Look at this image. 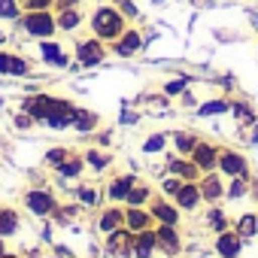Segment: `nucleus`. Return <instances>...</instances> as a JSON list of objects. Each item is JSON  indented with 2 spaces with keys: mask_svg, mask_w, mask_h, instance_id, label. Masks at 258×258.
Returning <instances> with one entry per match:
<instances>
[{
  "mask_svg": "<svg viewBox=\"0 0 258 258\" xmlns=\"http://www.w3.org/2000/svg\"><path fill=\"white\" fill-rule=\"evenodd\" d=\"M91 28H94V34H97L100 40H115V37H121L124 22H121V16H118L112 7H100V10L94 13V19H91Z\"/></svg>",
  "mask_w": 258,
  "mask_h": 258,
  "instance_id": "1",
  "label": "nucleus"
},
{
  "mask_svg": "<svg viewBox=\"0 0 258 258\" xmlns=\"http://www.w3.org/2000/svg\"><path fill=\"white\" fill-rule=\"evenodd\" d=\"M55 28H58V25H55V19H52L46 10H34L31 16H25V31H28L31 37H52Z\"/></svg>",
  "mask_w": 258,
  "mask_h": 258,
  "instance_id": "2",
  "label": "nucleus"
},
{
  "mask_svg": "<svg viewBox=\"0 0 258 258\" xmlns=\"http://www.w3.org/2000/svg\"><path fill=\"white\" fill-rule=\"evenodd\" d=\"M76 55H79V61L82 64H100L103 61V49H100V43L97 40H82L79 46H76Z\"/></svg>",
  "mask_w": 258,
  "mask_h": 258,
  "instance_id": "3",
  "label": "nucleus"
},
{
  "mask_svg": "<svg viewBox=\"0 0 258 258\" xmlns=\"http://www.w3.org/2000/svg\"><path fill=\"white\" fill-rule=\"evenodd\" d=\"M131 246H134V237H131V231L115 228V231L109 234V252H115V255H127V252H131Z\"/></svg>",
  "mask_w": 258,
  "mask_h": 258,
  "instance_id": "4",
  "label": "nucleus"
},
{
  "mask_svg": "<svg viewBox=\"0 0 258 258\" xmlns=\"http://www.w3.org/2000/svg\"><path fill=\"white\" fill-rule=\"evenodd\" d=\"M155 246H158L155 231H140V234L134 237V255H137V258H149Z\"/></svg>",
  "mask_w": 258,
  "mask_h": 258,
  "instance_id": "5",
  "label": "nucleus"
},
{
  "mask_svg": "<svg viewBox=\"0 0 258 258\" xmlns=\"http://www.w3.org/2000/svg\"><path fill=\"white\" fill-rule=\"evenodd\" d=\"M155 237H158V246L167 252V255H173V252H179V237H176V231H173V225H161L158 231H155Z\"/></svg>",
  "mask_w": 258,
  "mask_h": 258,
  "instance_id": "6",
  "label": "nucleus"
},
{
  "mask_svg": "<svg viewBox=\"0 0 258 258\" xmlns=\"http://www.w3.org/2000/svg\"><path fill=\"white\" fill-rule=\"evenodd\" d=\"M28 207H31V213H37V216H49V213L55 210V204H52V198H49L46 191H31V195H28Z\"/></svg>",
  "mask_w": 258,
  "mask_h": 258,
  "instance_id": "7",
  "label": "nucleus"
},
{
  "mask_svg": "<svg viewBox=\"0 0 258 258\" xmlns=\"http://www.w3.org/2000/svg\"><path fill=\"white\" fill-rule=\"evenodd\" d=\"M216 249H219V255L222 258H237L240 255V237L237 234H219V243H216Z\"/></svg>",
  "mask_w": 258,
  "mask_h": 258,
  "instance_id": "8",
  "label": "nucleus"
},
{
  "mask_svg": "<svg viewBox=\"0 0 258 258\" xmlns=\"http://www.w3.org/2000/svg\"><path fill=\"white\" fill-rule=\"evenodd\" d=\"M219 167H222L228 176H243V173H246V161H243L240 155H234V152H225V155L219 158Z\"/></svg>",
  "mask_w": 258,
  "mask_h": 258,
  "instance_id": "9",
  "label": "nucleus"
},
{
  "mask_svg": "<svg viewBox=\"0 0 258 258\" xmlns=\"http://www.w3.org/2000/svg\"><path fill=\"white\" fill-rule=\"evenodd\" d=\"M0 73H16V76H25L28 73V64L16 55H4L0 52Z\"/></svg>",
  "mask_w": 258,
  "mask_h": 258,
  "instance_id": "10",
  "label": "nucleus"
},
{
  "mask_svg": "<svg viewBox=\"0 0 258 258\" xmlns=\"http://www.w3.org/2000/svg\"><path fill=\"white\" fill-rule=\"evenodd\" d=\"M216 161H219V152H216L213 146H195V164H198V167L210 170Z\"/></svg>",
  "mask_w": 258,
  "mask_h": 258,
  "instance_id": "11",
  "label": "nucleus"
},
{
  "mask_svg": "<svg viewBox=\"0 0 258 258\" xmlns=\"http://www.w3.org/2000/svg\"><path fill=\"white\" fill-rule=\"evenodd\" d=\"M176 201H179V207L195 210V207H198V201H201V188H198V185H182V188L176 191Z\"/></svg>",
  "mask_w": 258,
  "mask_h": 258,
  "instance_id": "12",
  "label": "nucleus"
},
{
  "mask_svg": "<svg viewBox=\"0 0 258 258\" xmlns=\"http://www.w3.org/2000/svg\"><path fill=\"white\" fill-rule=\"evenodd\" d=\"M137 49H140V34H137V31H127V34L121 37V43L115 46L118 55H134Z\"/></svg>",
  "mask_w": 258,
  "mask_h": 258,
  "instance_id": "13",
  "label": "nucleus"
},
{
  "mask_svg": "<svg viewBox=\"0 0 258 258\" xmlns=\"http://www.w3.org/2000/svg\"><path fill=\"white\" fill-rule=\"evenodd\" d=\"M52 106H55V100H49V97H37V100L28 103V109H31L34 118H49L52 115Z\"/></svg>",
  "mask_w": 258,
  "mask_h": 258,
  "instance_id": "14",
  "label": "nucleus"
},
{
  "mask_svg": "<svg viewBox=\"0 0 258 258\" xmlns=\"http://www.w3.org/2000/svg\"><path fill=\"white\" fill-rule=\"evenodd\" d=\"M16 228H19V216L13 210H4L0 213V237H13Z\"/></svg>",
  "mask_w": 258,
  "mask_h": 258,
  "instance_id": "15",
  "label": "nucleus"
},
{
  "mask_svg": "<svg viewBox=\"0 0 258 258\" xmlns=\"http://www.w3.org/2000/svg\"><path fill=\"white\" fill-rule=\"evenodd\" d=\"M43 58H46L49 64H58V67H64V64H67V55H64L55 43H43Z\"/></svg>",
  "mask_w": 258,
  "mask_h": 258,
  "instance_id": "16",
  "label": "nucleus"
},
{
  "mask_svg": "<svg viewBox=\"0 0 258 258\" xmlns=\"http://www.w3.org/2000/svg\"><path fill=\"white\" fill-rule=\"evenodd\" d=\"M237 234H240V237H252V234H258V216L246 213V216L237 222Z\"/></svg>",
  "mask_w": 258,
  "mask_h": 258,
  "instance_id": "17",
  "label": "nucleus"
},
{
  "mask_svg": "<svg viewBox=\"0 0 258 258\" xmlns=\"http://www.w3.org/2000/svg\"><path fill=\"white\" fill-rule=\"evenodd\" d=\"M79 22H82V19H79V13H76V10H61V16H58V22H55V25H58L61 31H73Z\"/></svg>",
  "mask_w": 258,
  "mask_h": 258,
  "instance_id": "18",
  "label": "nucleus"
},
{
  "mask_svg": "<svg viewBox=\"0 0 258 258\" xmlns=\"http://www.w3.org/2000/svg\"><path fill=\"white\" fill-rule=\"evenodd\" d=\"M201 195H204L207 201H216V198L222 195V182H219L216 176H207V179L201 182Z\"/></svg>",
  "mask_w": 258,
  "mask_h": 258,
  "instance_id": "19",
  "label": "nucleus"
},
{
  "mask_svg": "<svg viewBox=\"0 0 258 258\" xmlns=\"http://www.w3.org/2000/svg\"><path fill=\"white\" fill-rule=\"evenodd\" d=\"M127 191H131V179H115L112 185H109V198L112 201H121V198H127Z\"/></svg>",
  "mask_w": 258,
  "mask_h": 258,
  "instance_id": "20",
  "label": "nucleus"
},
{
  "mask_svg": "<svg viewBox=\"0 0 258 258\" xmlns=\"http://www.w3.org/2000/svg\"><path fill=\"white\" fill-rule=\"evenodd\" d=\"M155 219H161L164 225H176V210L173 207H167V204H155Z\"/></svg>",
  "mask_w": 258,
  "mask_h": 258,
  "instance_id": "21",
  "label": "nucleus"
},
{
  "mask_svg": "<svg viewBox=\"0 0 258 258\" xmlns=\"http://www.w3.org/2000/svg\"><path fill=\"white\" fill-rule=\"evenodd\" d=\"M118 225H121V213H118V210H106L103 219H100V228H103V231H115Z\"/></svg>",
  "mask_w": 258,
  "mask_h": 258,
  "instance_id": "22",
  "label": "nucleus"
},
{
  "mask_svg": "<svg viewBox=\"0 0 258 258\" xmlns=\"http://www.w3.org/2000/svg\"><path fill=\"white\" fill-rule=\"evenodd\" d=\"M79 131H88V127H94L97 124V115H91V112H82V109H76V121H73Z\"/></svg>",
  "mask_w": 258,
  "mask_h": 258,
  "instance_id": "23",
  "label": "nucleus"
},
{
  "mask_svg": "<svg viewBox=\"0 0 258 258\" xmlns=\"http://www.w3.org/2000/svg\"><path fill=\"white\" fill-rule=\"evenodd\" d=\"M170 170H173L176 176H185V179H191V176H195V164H185V161H179V158H173V161H170Z\"/></svg>",
  "mask_w": 258,
  "mask_h": 258,
  "instance_id": "24",
  "label": "nucleus"
},
{
  "mask_svg": "<svg viewBox=\"0 0 258 258\" xmlns=\"http://www.w3.org/2000/svg\"><path fill=\"white\" fill-rule=\"evenodd\" d=\"M228 109H231V106H228L225 100H210V103H204V106H201V112H204V115H219V112H228Z\"/></svg>",
  "mask_w": 258,
  "mask_h": 258,
  "instance_id": "25",
  "label": "nucleus"
},
{
  "mask_svg": "<svg viewBox=\"0 0 258 258\" xmlns=\"http://www.w3.org/2000/svg\"><path fill=\"white\" fill-rule=\"evenodd\" d=\"M0 19H19V4L16 0H0Z\"/></svg>",
  "mask_w": 258,
  "mask_h": 258,
  "instance_id": "26",
  "label": "nucleus"
},
{
  "mask_svg": "<svg viewBox=\"0 0 258 258\" xmlns=\"http://www.w3.org/2000/svg\"><path fill=\"white\" fill-rule=\"evenodd\" d=\"M127 225L143 231V228L149 225V216H146V213H140V210H131V213H127Z\"/></svg>",
  "mask_w": 258,
  "mask_h": 258,
  "instance_id": "27",
  "label": "nucleus"
},
{
  "mask_svg": "<svg viewBox=\"0 0 258 258\" xmlns=\"http://www.w3.org/2000/svg\"><path fill=\"white\" fill-rule=\"evenodd\" d=\"M176 146H179V152H195L198 143H195L191 134H179V137H176Z\"/></svg>",
  "mask_w": 258,
  "mask_h": 258,
  "instance_id": "28",
  "label": "nucleus"
},
{
  "mask_svg": "<svg viewBox=\"0 0 258 258\" xmlns=\"http://www.w3.org/2000/svg\"><path fill=\"white\" fill-rule=\"evenodd\" d=\"M58 167H61V176H76V173L82 170V161H67V164L61 161Z\"/></svg>",
  "mask_w": 258,
  "mask_h": 258,
  "instance_id": "29",
  "label": "nucleus"
},
{
  "mask_svg": "<svg viewBox=\"0 0 258 258\" xmlns=\"http://www.w3.org/2000/svg\"><path fill=\"white\" fill-rule=\"evenodd\" d=\"M146 198H149L146 188H134V185H131V191H127V201H131V204H143Z\"/></svg>",
  "mask_w": 258,
  "mask_h": 258,
  "instance_id": "30",
  "label": "nucleus"
},
{
  "mask_svg": "<svg viewBox=\"0 0 258 258\" xmlns=\"http://www.w3.org/2000/svg\"><path fill=\"white\" fill-rule=\"evenodd\" d=\"M243 191H246V185H243V179H240V176H237V179H234V182H231V185H228V198H240V195H243Z\"/></svg>",
  "mask_w": 258,
  "mask_h": 258,
  "instance_id": "31",
  "label": "nucleus"
},
{
  "mask_svg": "<svg viewBox=\"0 0 258 258\" xmlns=\"http://www.w3.org/2000/svg\"><path fill=\"white\" fill-rule=\"evenodd\" d=\"M143 149H146V152H158V149H164V137H152V140H146Z\"/></svg>",
  "mask_w": 258,
  "mask_h": 258,
  "instance_id": "32",
  "label": "nucleus"
},
{
  "mask_svg": "<svg viewBox=\"0 0 258 258\" xmlns=\"http://www.w3.org/2000/svg\"><path fill=\"white\" fill-rule=\"evenodd\" d=\"M64 158H67V152H64V149H52V152L46 155V161H49V164H61Z\"/></svg>",
  "mask_w": 258,
  "mask_h": 258,
  "instance_id": "33",
  "label": "nucleus"
},
{
  "mask_svg": "<svg viewBox=\"0 0 258 258\" xmlns=\"http://www.w3.org/2000/svg\"><path fill=\"white\" fill-rule=\"evenodd\" d=\"M25 4H28V10L34 13V10H49V7H52V0H25Z\"/></svg>",
  "mask_w": 258,
  "mask_h": 258,
  "instance_id": "34",
  "label": "nucleus"
},
{
  "mask_svg": "<svg viewBox=\"0 0 258 258\" xmlns=\"http://www.w3.org/2000/svg\"><path fill=\"white\" fill-rule=\"evenodd\" d=\"M234 112H237V115H240L243 121H252V112H249V109H246L243 103H234Z\"/></svg>",
  "mask_w": 258,
  "mask_h": 258,
  "instance_id": "35",
  "label": "nucleus"
},
{
  "mask_svg": "<svg viewBox=\"0 0 258 258\" xmlns=\"http://www.w3.org/2000/svg\"><path fill=\"white\" fill-rule=\"evenodd\" d=\"M179 188H182V182H179V179H167V182H164V191H167V195H176Z\"/></svg>",
  "mask_w": 258,
  "mask_h": 258,
  "instance_id": "36",
  "label": "nucleus"
},
{
  "mask_svg": "<svg viewBox=\"0 0 258 258\" xmlns=\"http://www.w3.org/2000/svg\"><path fill=\"white\" fill-rule=\"evenodd\" d=\"M210 222H213L216 231H225V219H222V213H210Z\"/></svg>",
  "mask_w": 258,
  "mask_h": 258,
  "instance_id": "37",
  "label": "nucleus"
},
{
  "mask_svg": "<svg viewBox=\"0 0 258 258\" xmlns=\"http://www.w3.org/2000/svg\"><path fill=\"white\" fill-rule=\"evenodd\" d=\"M79 198H82L85 204H94V201H97V195H94V188H82V191H79Z\"/></svg>",
  "mask_w": 258,
  "mask_h": 258,
  "instance_id": "38",
  "label": "nucleus"
},
{
  "mask_svg": "<svg viewBox=\"0 0 258 258\" xmlns=\"http://www.w3.org/2000/svg\"><path fill=\"white\" fill-rule=\"evenodd\" d=\"M182 88H185V82H182V79H179V82H170V85H167V94H179Z\"/></svg>",
  "mask_w": 258,
  "mask_h": 258,
  "instance_id": "39",
  "label": "nucleus"
},
{
  "mask_svg": "<svg viewBox=\"0 0 258 258\" xmlns=\"http://www.w3.org/2000/svg\"><path fill=\"white\" fill-rule=\"evenodd\" d=\"M88 161H91V164H94V167H103V164H106V161H103V158H100V155H97V152H91V155H88Z\"/></svg>",
  "mask_w": 258,
  "mask_h": 258,
  "instance_id": "40",
  "label": "nucleus"
},
{
  "mask_svg": "<svg viewBox=\"0 0 258 258\" xmlns=\"http://www.w3.org/2000/svg\"><path fill=\"white\" fill-rule=\"evenodd\" d=\"M58 7H61V10H73V7H76V0H58Z\"/></svg>",
  "mask_w": 258,
  "mask_h": 258,
  "instance_id": "41",
  "label": "nucleus"
},
{
  "mask_svg": "<svg viewBox=\"0 0 258 258\" xmlns=\"http://www.w3.org/2000/svg\"><path fill=\"white\" fill-rule=\"evenodd\" d=\"M16 124H19V127H28V124H31V118H28V115H19V118H16Z\"/></svg>",
  "mask_w": 258,
  "mask_h": 258,
  "instance_id": "42",
  "label": "nucleus"
}]
</instances>
